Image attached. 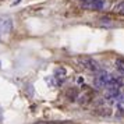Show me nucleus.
<instances>
[{
	"mask_svg": "<svg viewBox=\"0 0 124 124\" xmlns=\"http://www.w3.org/2000/svg\"><path fill=\"white\" fill-rule=\"evenodd\" d=\"M112 77H113L112 74H109L107 71L101 70V71L98 73V75L93 78V86L98 88V89H101V88H106L107 85L110 84Z\"/></svg>",
	"mask_w": 124,
	"mask_h": 124,
	"instance_id": "1",
	"label": "nucleus"
},
{
	"mask_svg": "<svg viewBox=\"0 0 124 124\" xmlns=\"http://www.w3.org/2000/svg\"><path fill=\"white\" fill-rule=\"evenodd\" d=\"M78 63L81 67H84L88 71H92V73H99L101 71V64L92 57H82V59L78 60Z\"/></svg>",
	"mask_w": 124,
	"mask_h": 124,
	"instance_id": "2",
	"label": "nucleus"
},
{
	"mask_svg": "<svg viewBox=\"0 0 124 124\" xmlns=\"http://www.w3.org/2000/svg\"><path fill=\"white\" fill-rule=\"evenodd\" d=\"M81 6L86 10L92 11H102L106 7V0H82Z\"/></svg>",
	"mask_w": 124,
	"mask_h": 124,
	"instance_id": "3",
	"label": "nucleus"
},
{
	"mask_svg": "<svg viewBox=\"0 0 124 124\" xmlns=\"http://www.w3.org/2000/svg\"><path fill=\"white\" fill-rule=\"evenodd\" d=\"M13 28V21L10 17H0V40L6 38L7 35L11 32Z\"/></svg>",
	"mask_w": 124,
	"mask_h": 124,
	"instance_id": "4",
	"label": "nucleus"
},
{
	"mask_svg": "<svg viewBox=\"0 0 124 124\" xmlns=\"http://www.w3.org/2000/svg\"><path fill=\"white\" fill-rule=\"evenodd\" d=\"M66 74H67V71H66V68L64 67H57L56 70H54V77H56L59 81H62L66 78Z\"/></svg>",
	"mask_w": 124,
	"mask_h": 124,
	"instance_id": "5",
	"label": "nucleus"
},
{
	"mask_svg": "<svg viewBox=\"0 0 124 124\" xmlns=\"http://www.w3.org/2000/svg\"><path fill=\"white\" fill-rule=\"evenodd\" d=\"M45 81H46V84L49 85V86H52V88H56V86H59V85L62 84V81H59L54 75H52V77H46Z\"/></svg>",
	"mask_w": 124,
	"mask_h": 124,
	"instance_id": "6",
	"label": "nucleus"
},
{
	"mask_svg": "<svg viewBox=\"0 0 124 124\" xmlns=\"http://www.w3.org/2000/svg\"><path fill=\"white\" fill-rule=\"evenodd\" d=\"M116 70L118 71L120 75H123L124 77V60H121V59L116 60Z\"/></svg>",
	"mask_w": 124,
	"mask_h": 124,
	"instance_id": "7",
	"label": "nucleus"
},
{
	"mask_svg": "<svg viewBox=\"0 0 124 124\" xmlns=\"http://www.w3.org/2000/svg\"><path fill=\"white\" fill-rule=\"evenodd\" d=\"M114 11L118 13V14H121V16H124V1L118 3L117 6L114 7Z\"/></svg>",
	"mask_w": 124,
	"mask_h": 124,
	"instance_id": "8",
	"label": "nucleus"
},
{
	"mask_svg": "<svg viewBox=\"0 0 124 124\" xmlns=\"http://www.w3.org/2000/svg\"><path fill=\"white\" fill-rule=\"evenodd\" d=\"M3 121V109H1V106H0V123Z\"/></svg>",
	"mask_w": 124,
	"mask_h": 124,
	"instance_id": "9",
	"label": "nucleus"
}]
</instances>
